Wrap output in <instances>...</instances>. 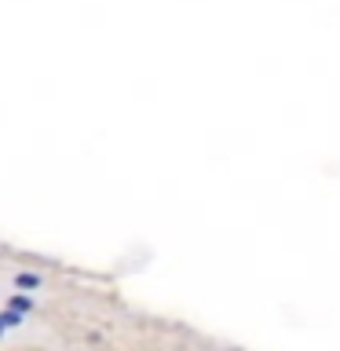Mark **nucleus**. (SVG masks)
I'll return each instance as SVG.
<instances>
[{
    "label": "nucleus",
    "instance_id": "1",
    "mask_svg": "<svg viewBox=\"0 0 340 351\" xmlns=\"http://www.w3.org/2000/svg\"><path fill=\"white\" fill-rule=\"evenodd\" d=\"M15 282L22 285V289H37V285H40V278H37V274H19Z\"/></svg>",
    "mask_w": 340,
    "mask_h": 351
},
{
    "label": "nucleus",
    "instance_id": "2",
    "mask_svg": "<svg viewBox=\"0 0 340 351\" xmlns=\"http://www.w3.org/2000/svg\"><path fill=\"white\" fill-rule=\"evenodd\" d=\"M11 304H15V311H26V307H29V300H26V296H15Z\"/></svg>",
    "mask_w": 340,
    "mask_h": 351
},
{
    "label": "nucleus",
    "instance_id": "3",
    "mask_svg": "<svg viewBox=\"0 0 340 351\" xmlns=\"http://www.w3.org/2000/svg\"><path fill=\"white\" fill-rule=\"evenodd\" d=\"M0 333H4V322H0Z\"/></svg>",
    "mask_w": 340,
    "mask_h": 351
}]
</instances>
